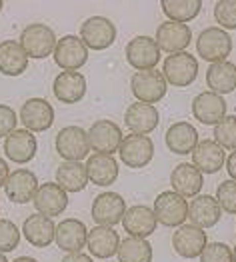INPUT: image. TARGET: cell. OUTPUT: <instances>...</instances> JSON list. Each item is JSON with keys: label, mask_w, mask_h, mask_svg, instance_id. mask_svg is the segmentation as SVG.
I'll use <instances>...</instances> for the list:
<instances>
[{"label": "cell", "mask_w": 236, "mask_h": 262, "mask_svg": "<svg viewBox=\"0 0 236 262\" xmlns=\"http://www.w3.org/2000/svg\"><path fill=\"white\" fill-rule=\"evenodd\" d=\"M118 156H120V162L128 168H144L154 158V142L151 136L128 134L124 136L118 148Z\"/></svg>", "instance_id": "cell-10"}, {"label": "cell", "mask_w": 236, "mask_h": 262, "mask_svg": "<svg viewBox=\"0 0 236 262\" xmlns=\"http://www.w3.org/2000/svg\"><path fill=\"white\" fill-rule=\"evenodd\" d=\"M20 244V228L8 219H0V252L8 254Z\"/></svg>", "instance_id": "cell-37"}, {"label": "cell", "mask_w": 236, "mask_h": 262, "mask_svg": "<svg viewBox=\"0 0 236 262\" xmlns=\"http://www.w3.org/2000/svg\"><path fill=\"white\" fill-rule=\"evenodd\" d=\"M28 68V54L24 52L18 40H2L0 42V74L4 76H20Z\"/></svg>", "instance_id": "cell-31"}, {"label": "cell", "mask_w": 236, "mask_h": 262, "mask_svg": "<svg viewBox=\"0 0 236 262\" xmlns=\"http://www.w3.org/2000/svg\"><path fill=\"white\" fill-rule=\"evenodd\" d=\"M154 40H156V44H158L160 52H168V54L186 52L188 44H190V40H192V30H190L188 24L166 20L156 28Z\"/></svg>", "instance_id": "cell-14"}, {"label": "cell", "mask_w": 236, "mask_h": 262, "mask_svg": "<svg viewBox=\"0 0 236 262\" xmlns=\"http://www.w3.org/2000/svg\"><path fill=\"white\" fill-rule=\"evenodd\" d=\"M18 42L24 48V52L28 54V58L42 60V58H48V56L54 54L58 38L54 34V28H50L48 24L32 22V24L22 28Z\"/></svg>", "instance_id": "cell-1"}, {"label": "cell", "mask_w": 236, "mask_h": 262, "mask_svg": "<svg viewBox=\"0 0 236 262\" xmlns=\"http://www.w3.org/2000/svg\"><path fill=\"white\" fill-rule=\"evenodd\" d=\"M152 210L162 226L178 228L188 220V200L174 190H166L154 198Z\"/></svg>", "instance_id": "cell-2"}, {"label": "cell", "mask_w": 236, "mask_h": 262, "mask_svg": "<svg viewBox=\"0 0 236 262\" xmlns=\"http://www.w3.org/2000/svg\"><path fill=\"white\" fill-rule=\"evenodd\" d=\"M8 176H10V166H8V162H6V160L0 156V188L6 184Z\"/></svg>", "instance_id": "cell-44"}, {"label": "cell", "mask_w": 236, "mask_h": 262, "mask_svg": "<svg viewBox=\"0 0 236 262\" xmlns=\"http://www.w3.org/2000/svg\"><path fill=\"white\" fill-rule=\"evenodd\" d=\"M52 58L54 64L62 70H78L88 62V48L80 36L66 34L58 38Z\"/></svg>", "instance_id": "cell-12"}, {"label": "cell", "mask_w": 236, "mask_h": 262, "mask_svg": "<svg viewBox=\"0 0 236 262\" xmlns=\"http://www.w3.org/2000/svg\"><path fill=\"white\" fill-rule=\"evenodd\" d=\"M196 52L202 60H208L210 64L226 60V56H230L232 52V38L226 30L218 26H208L198 34Z\"/></svg>", "instance_id": "cell-4"}, {"label": "cell", "mask_w": 236, "mask_h": 262, "mask_svg": "<svg viewBox=\"0 0 236 262\" xmlns=\"http://www.w3.org/2000/svg\"><path fill=\"white\" fill-rule=\"evenodd\" d=\"M216 200L220 208L228 214H236V180H224L216 188Z\"/></svg>", "instance_id": "cell-39"}, {"label": "cell", "mask_w": 236, "mask_h": 262, "mask_svg": "<svg viewBox=\"0 0 236 262\" xmlns=\"http://www.w3.org/2000/svg\"><path fill=\"white\" fill-rule=\"evenodd\" d=\"M124 140L122 128L114 122V120H96L90 124L88 128V142H90V150L98 154H112L118 152L120 144Z\"/></svg>", "instance_id": "cell-8"}, {"label": "cell", "mask_w": 236, "mask_h": 262, "mask_svg": "<svg viewBox=\"0 0 236 262\" xmlns=\"http://www.w3.org/2000/svg\"><path fill=\"white\" fill-rule=\"evenodd\" d=\"M126 214V200L120 196L118 192H102L92 200L90 206V216L96 222V226H116L118 222H122Z\"/></svg>", "instance_id": "cell-7"}, {"label": "cell", "mask_w": 236, "mask_h": 262, "mask_svg": "<svg viewBox=\"0 0 236 262\" xmlns=\"http://www.w3.org/2000/svg\"><path fill=\"white\" fill-rule=\"evenodd\" d=\"M206 84L214 94H230L236 88V64L230 60L212 62L206 70Z\"/></svg>", "instance_id": "cell-32"}, {"label": "cell", "mask_w": 236, "mask_h": 262, "mask_svg": "<svg viewBox=\"0 0 236 262\" xmlns=\"http://www.w3.org/2000/svg\"><path fill=\"white\" fill-rule=\"evenodd\" d=\"M130 90L136 98V102L144 104H156L166 96L168 82L164 80L162 72L158 70H144V72H134L130 78Z\"/></svg>", "instance_id": "cell-5"}, {"label": "cell", "mask_w": 236, "mask_h": 262, "mask_svg": "<svg viewBox=\"0 0 236 262\" xmlns=\"http://www.w3.org/2000/svg\"><path fill=\"white\" fill-rule=\"evenodd\" d=\"M116 26L106 16H90L80 26V38L88 50H106L116 40Z\"/></svg>", "instance_id": "cell-9"}, {"label": "cell", "mask_w": 236, "mask_h": 262, "mask_svg": "<svg viewBox=\"0 0 236 262\" xmlns=\"http://www.w3.org/2000/svg\"><path fill=\"white\" fill-rule=\"evenodd\" d=\"M214 20L222 30H236V0H218L214 4Z\"/></svg>", "instance_id": "cell-38"}, {"label": "cell", "mask_w": 236, "mask_h": 262, "mask_svg": "<svg viewBox=\"0 0 236 262\" xmlns=\"http://www.w3.org/2000/svg\"><path fill=\"white\" fill-rule=\"evenodd\" d=\"M122 226L134 238H148L154 234L158 220L154 216V210L146 204H132L126 208V214L122 219Z\"/></svg>", "instance_id": "cell-22"}, {"label": "cell", "mask_w": 236, "mask_h": 262, "mask_svg": "<svg viewBox=\"0 0 236 262\" xmlns=\"http://www.w3.org/2000/svg\"><path fill=\"white\" fill-rule=\"evenodd\" d=\"M38 176L28 168H16L12 170L6 184H4V192L6 198L14 204H28L32 202L36 192H38Z\"/></svg>", "instance_id": "cell-15"}, {"label": "cell", "mask_w": 236, "mask_h": 262, "mask_svg": "<svg viewBox=\"0 0 236 262\" xmlns=\"http://www.w3.org/2000/svg\"><path fill=\"white\" fill-rule=\"evenodd\" d=\"M86 248H88L90 256H94V258H112L114 254H118L120 236L114 228L94 226L92 230H88Z\"/></svg>", "instance_id": "cell-29"}, {"label": "cell", "mask_w": 236, "mask_h": 262, "mask_svg": "<svg viewBox=\"0 0 236 262\" xmlns=\"http://www.w3.org/2000/svg\"><path fill=\"white\" fill-rule=\"evenodd\" d=\"M12 262H38V260L32 258V256H18V258H14Z\"/></svg>", "instance_id": "cell-45"}, {"label": "cell", "mask_w": 236, "mask_h": 262, "mask_svg": "<svg viewBox=\"0 0 236 262\" xmlns=\"http://www.w3.org/2000/svg\"><path fill=\"white\" fill-rule=\"evenodd\" d=\"M118 160L112 154H90L86 158V174L88 182L96 186H110L118 180Z\"/></svg>", "instance_id": "cell-24"}, {"label": "cell", "mask_w": 236, "mask_h": 262, "mask_svg": "<svg viewBox=\"0 0 236 262\" xmlns=\"http://www.w3.org/2000/svg\"><path fill=\"white\" fill-rule=\"evenodd\" d=\"M214 142L224 150H236V116L226 114L214 126Z\"/></svg>", "instance_id": "cell-36"}, {"label": "cell", "mask_w": 236, "mask_h": 262, "mask_svg": "<svg viewBox=\"0 0 236 262\" xmlns=\"http://www.w3.org/2000/svg\"><path fill=\"white\" fill-rule=\"evenodd\" d=\"M0 262H8L6 260V254H2V252H0Z\"/></svg>", "instance_id": "cell-46"}, {"label": "cell", "mask_w": 236, "mask_h": 262, "mask_svg": "<svg viewBox=\"0 0 236 262\" xmlns=\"http://www.w3.org/2000/svg\"><path fill=\"white\" fill-rule=\"evenodd\" d=\"M88 238V228L82 220L78 219H65L62 222L56 224V236L54 242L60 250H65L66 254H74V252H82Z\"/></svg>", "instance_id": "cell-21"}, {"label": "cell", "mask_w": 236, "mask_h": 262, "mask_svg": "<svg viewBox=\"0 0 236 262\" xmlns=\"http://www.w3.org/2000/svg\"><path fill=\"white\" fill-rule=\"evenodd\" d=\"M222 216V208L218 204V200L210 194H198L194 200L188 202V220L190 224L198 228H212L218 224V220Z\"/></svg>", "instance_id": "cell-28"}, {"label": "cell", "mask_w": 236, "mask_h": 262, "mask_svg": "<svg viewBox=\"0 0 236 262\" xmlns=\"http://www.w3.org/2000/svg\"><path fill=\"white\" fill-rule=\"evenodd\" d=\"M192 116L206 126H216L226 116V100L220 94L204 90V92L194 96Z\"/></svg>", "instance_id": "cell-20"}, {"label": "cell", "mask_w": 236, "mask_h": 262, "mask_svg": "<svg viewBox=\"0 0 236 262\" xmlns=\"http://www.w3.org/2000/svg\"><path fill=\"white\" fill-rule=\"evenodd\" d=\"M226 172H228V176H230V180H236V150H232V152L226 156Z\"/></svg>", "instance_id": "cell-42"}, {"label": "cell", "mask_w": 236, "mask_h": 262, "mask_svg": "<svg viewBox=\"0 0 236 262\" xmlns=\"http://www.w3.org/2000/svg\"><path fill=\"white\" fill-rule=\"evenodd\" d=\"M2 8H4V2H2V0H0V12H2Z\"/></svg>", "instance_id": "cell-48"}, {"label": "cell", "mask_w": 236, "mask_h": 262, "mask_svg": "<svg viewBox=\"0 0 236 262\" xmlns=\"http://www.w3.org/2000/svg\"><path fill=\"white\" fill-rule=\"evenodd\" d=\"M54 148L66 162H82L90 152L88 132L82 126H65L54 138Z\"/></svg>", "instance_id": "cell-6"}, {"label": "cell", "mask_w": 236, "mask_h": 262, "mask_svg": "<svg viewBox=\"0 0 236 262\" xmlns=\"http://www.w3.org/2000/svg\"><path fill=\"white\" fill-rule=\"evenodd\" d=\"M170 184L172 190L178 192L184 198H194L200 194L202 186H204V178L202 172L194 166L192 162H182L176 164L170 172Z\"/></svg>", "instance_id": "cell-23"}, {"label": "cell", "mask_w": 236, "mask_h": 262, "mask_svg": "<svg viewBox=\"0 0 236 262\" xmlns=\"http://www.w3.org/2000/svg\"><path fill=\"white\" fill-rule=\"evenodd\" d=\"M34 208L42 216H60L68 206V192L60 188L56 182H44L38 186V192L32 200Z\"/></svg>", "instance_id": "cell-19"}, {"label": "cell", "mask_w": 236, "mask_h": 262, "mask_svg": "<svg viewBox=\"0 0 236 262\" xmlns=\"http://www.w3.org/2000/svg\"><path fill=\"white\" fill-rule=\"evenodd\" d=\"M152 246L146 238H134L128 236L120 241L118 248V262H152Z\"/></svg>", "instance_id": "cell-35"}, {"label": "cell", "mask_w": 236, "mask_h": 262, "mask_svg": "<svg viewBox=\"0 0 236 262\" xmlns=\"http://www.w3.org/2000/svg\"><path fill=\"white\" fill-rule=\"evenodd\" d=\"M200 262H234L232 248L224 242H210L200 254Z\"/></svg>", "instance_id": "cell-40"}, {"label": "cell", "mask_w": 236, "mask_h": 262, "mask_svg": "<svg viewBox=\"0 0 236 262\" xmlns=\"http://www.w3.org/2000/svg\"><path fill=\"white\" fill-rule=\"evenodd\" d=\"M160 122V114L156 106L144 104V102H134L124 112V124L130 130V134H142L148 136L152 130H156Z\"/></svg>", "instance_id": "cell-25"}, {"label": "cell", "mask_w": 236, "mask_h": 262, "mask_svg": "<svg viewBox=\"0 0 236 262\" xmlns=\"http://www.w3.org/2000/svg\"><path fill=\"white\" fill-rule=\"evenodd\" d=\"M232 260L236 262V246H234V248H232Z\"/></svg>", "instance_id": "cell-47"}, {"label": "cell", "mask_w": 236, "mask_h": 262, "mask_svg": "<svg viewBox=\"0 0 236 262\" xmlns=\"http://www.w3.org/2000/svg\"><path fill=\"white\" fill-rule=\"evenodd\" d=\"M160 8L168 20L186 24L200 14L202 2L200 0H162Z\"/></svg>", "instance_id": "cell-34"}, {"label": "cell", "mask_w": 236, "mask_h": 262, "mask_svg": "<svg viewBox=\"0 0 236 262\" xmlns=\"http://www.w3.org/2000/svg\"><path fill=\"white\" fill-rule=\"evenodd\" d=\"M22 126L30 132H44L54 124V108L44 98H28L20 106Z\"/></svg>", "instance_id": "cell-17"}, {"label": "cell", "mask_w": 236, "mask_h": 262, "mask_svg": "<svg viewBox=\"0 0 236 262\" xmlns=\"http://www.w3.org/2000/svg\"><path fill=\"white\" fill-rule=\"evenodd\" d=\"M22 236L26 238L28 244L36 248H46L54 242L56 236V224L54 220L42 216V214H30L22 222Z\"/></svg>", "instance_id": "cell-26"}, {"label": "cell", "mask_w": 236, "mask_h": 262, "mask_svg": "<svg viewBox=\"0 0 236 262\" xmlns=\"http://www.w3.org/2000/svg\"><path fill=\"white\" fill-rule=\"evenodd\" d=\"M162 76L164 80L176 88L190 86L198 76V60L188 52L168 54L162 62Z\"/></svg>", "instance_id": "cell-3"}, {"label": "cell", "mask_w": 236, "mask_h": 262, "mask_svg": "<svg viewBox=\"0 0 236 262\" xmlns=\"http://www.w3.org/2000/svg\"><path fill=\"white\" fill-rule=\"evenodd\" d=\"M208 238L206 232L194 224H182L172 232V248L178 256L192 260L202 254V250L206 248Z\"/></svg>", "instance_id": "cell-13"}, {"label": "cell", "mask_w": 236, "mask_h": 262, "mask_svg": "<svg viewBox=\"0 0 236 262\" xmlns=\"http://www.w3.org/2000/svg\"><path fill=\"white\" fill-rule=\"evenodd\" d=\"M88 82L86 76L78 70H65L58 72L54 76L52 82V92L56 96V100H60L62 104H76L86 96Z\"/></svg>", "instance_id": "cell-16"}, {"label": "cell", "mask_w": 236, "mask_h": 262, "mask_svg": "<svg viewBox=\"0 0 236 262\" xmlns=\"http://www.w3.org/2000/svg\"><path fill=\"white\" fill-rule=\"evenodd\" d=\"M124 52H126L128 64L138 72L154 70V66L160 62V48L152 36H144V34L134 36L126 44Z\"/></svg>", "instance_id": "cell-11"}, {"label": "cell", "mask_w": 236, "mask_h": 262, "mask_svg": "<svg viewBox=\"0 0 236 262\" xmlns=\"http://www.w3.org/2000/svg\"><path fill=\"white\" fill-rule=\"evenodd\" d=\"M4 152H6L8 160H12L16 164L30 162L38 152V140H36L34 132L26 130V128H16L12 134H8L4 138Z\"/></svg>", "instance_id": "cell-18"}, {"label": "cell", "mask_w": 236, "mask_h": 262, "mask_svg": "<svg viewBox=\"0 0 236 262\" xmlns=\"http://www.w3.org/2000/svg\"><path fill=\"white\" fill-rule=\"evenodd\" d=\"M56 184L65 188L66 192H82L88 184L86 164L82 162H60L56 168Z\"/></svg>", "instance_id": "cell-33"}, {"label": "cell", "mask_w": 236, "mask_h": 262, "mask_svg": "<svg viewBox=\"0 0 236 262\" xmlns=\"http://www.w3.org/2000/svg\"><path fill=\"white\" fill-rule=\"evenodd\" d=\"M164 144L172 154H192L198 144V130L190 122H174L164 134Z\"/></svg>", "instance_id": "cell-30"}, {"label": "cell", "mask_w": 236, "mask_h": 262, "mask_svg": "<svg viewBox=\"0 0 236 262\" xmlns=\"http://www.w3.org/2000/svg\"><path fill=\"white\" fill-rule=\"evenodd\" d=\"M226 162V152L222 146H218L212 138L198 140L196 148L192 150V164L202 174H216Z\"/></svg>", "instance_id": "cell-27"}, {"label": "cell", "mask_w": 236, "mask_h": 262, "mask_svg": "<svg viewBox=\"0 0 236 262\" xmlns=\"http://www.w3.org/2000/svg\"><path fill=\"white\" fill-rule=\"evenodd\" d=\"M62 262H94L92 256H88L84 252H74V254H66Z\"/></svg>", "instance_id": "cell-43"}, {"label": "cell", "mask_w": 236, "mask_h": 262, "mask_svg": "<svg viewBox=\"0 0 236 262\" xmlns=\"http://www.w3.org/2000/svg\"><path fill=\"white\" fill-rule=\"evenodd\" d=\"M16 124H18V116L14 108L0 104V138H6L8 134H12L16 130Z\"/></svg>", "instance_id": "cell-41"}]
</instances>
